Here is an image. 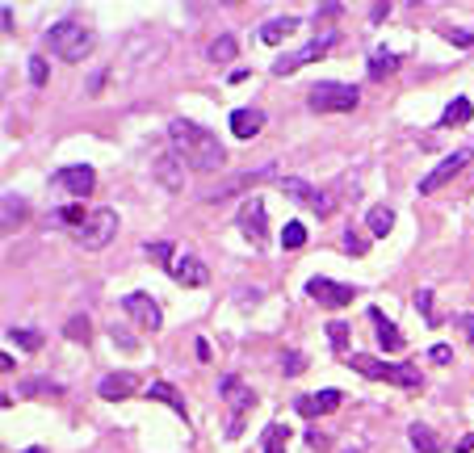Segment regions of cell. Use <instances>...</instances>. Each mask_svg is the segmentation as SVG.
Segmentation results:
<instances>
[{
  "instance_id": "6da1fadb",
  "label": "cell",
  "mask_w": 474,
  "mask_h": 453,
  "mask_svg": "<svg viewBox=\"0 0 474 453\" xmlns=\"http://www.w3.org/2000/svg\"><path fill=\"white\" fill-rule=\"evenodd\" d=\"M169 148L172 156H181L185 168L194 172H219L227 164V151L214 135H210L206 126L189 122V118H172L169 122Z\"/></svg>"
},
{
  "instance_id": "7a4b0ae2",
  "label": "cell",
  "mask_w": 474,
  "mask_h": 453,
  "mask_svg": "<svg viewBox=\"0 0 474 453\" xmlns=\"http://www.w3.org/2000/svg\"><path fill=\"white\" fill-rule=\"evenodd\" d=\"M47 47H50V55L63 63H85L88 55H93V47H97V38H93V30H88L85 22L63 17V22H55L47 30Z\"/></svg>"
},
{
  "instance_id": "3957f363",
  "label": "cell",
  "mask_w": 474,
  "mask_h": 453,
  "mask_svg": "<svg viewBox=\"0 0 474 453\" xmlns=\"http://www.w3.org/2000/svg\"><path fill=\"white\" fill-rule=\"evenodd\" d=\"M344 361H349V369H357V374H365L374 382H390V386H403V391H420L424 386V374L415 366H395V361H382V357L369 353H349Z\"/></svg>"
},
{
  "instance_id": "277c9868",
  "label": "cell",
  "mask_w": 474,
  "mask_h": 453,
  "mask_svg": "<svg viewBox=\"0 0 474 453\" xmlns=\"http://www.w3.org/2000/svg\"><path fill=\"white\" fill-rule=\"evenodd\" d=\"M306 101H311L315 113H353L357 105H361V88L336 85V80H319V85L306 93Z\"/></svg>"
},
{
  "instance_id": "5b68a950",
  "label": "cell",
  "mask_w": 474,
  "mask_h": 453,
  "mask_svg": "<svg viewBox=\"0 0 474 453\" xmlns=\"http://www.w3.org/2000/svg\"><path fill=\"white\" fill-rule=\"evenodd\" d=\"M114 235H118V214H114L110 206H97L93 214H88V222L76 231V244L88 248V252H101V248L110 244Z\"/></svg>"
},
{
  "instance_id": "8992f818",
  "label": "cell",
  "mask_w": 474,
  "mask_h": 453,
  "mask_svg": "<svg viewBox=\"0 0 474 453\" xmlns=\"http://www.w3.org/2000/svg\"><path fill=\"white\" fill-rule=\"evenodd\" d=\"M278 189L286 197H294L298 206H306L311 214H319V219H328L332 214V197L324 194V189H315V185H306L303 177H278Z\"/></svg>"
},
{
  "instance_id": "52a82bcc",
  "label": "cell",
  "mask_w": 474,
  "mask_h": 453,
  "mask_svg": "<svg viewBox=\"0 0 474 453\" xmlns=\"http://www.w3.org/2000/svg\"><path fill=\"white\" fill-rule=\"evenodd\" d=\"M235 222H240L243 240H248L252 248H260L269 240V210H265V202H260V197H243Z\"/></svg>"
},
{
  "instance_id": "ba28073f",
  "label": "cell",
  "mask_w": 474,
  "mask_h": 453,
  "mask_svg": "<svg viewBox=\"0 0 474 453\" xmlns=\"http://www.w3.org/2000/svg\"><path fill=\"white\" fill-rule=\"evenodd\" d=\"M122 311H126V319H134L143 331H160L164 328V315H160V303L151 294H143V290H134V294L122 298Z\"/></svg>"
},
{
  "instance_id": "9c48e42d",
  "label": "cell",
  "mask_w": 474,
  "mask_h": 453,
  "mask_svg": "<svg viewBox=\"0 0 474 453\" xmlns=\"http://www.w3.org/2000/svg\"><path fill=\"white\" fill-rule=\"evenodd\" d=\"M332 47H336V34H319L315 42H306V47L290 50V55H281V59L273 63V72H278V76H290L294 68H303V63H315V59H324V55H328Z\"/></svg>"
},
{
  "instance_id": "30bf717a",
  "label": "cell",
  "mask_w": 474,
  "mask_h": 453,
  "mask_svg": "<svg viewBox=\"0 0 474 453\" xmlns=\"http://www.w3.org/2000/svg\"><path fill=\"white\" fill-rule=\"evenodd\" d=\"M470 159H474V151H470V148H458L453 156H445V159L437 164V168H433V172L424 177V181H420V194H437L441 185L453 181V177H458V172H462L466 164H470Z\"/></svg>"
},
{
  "instance_id": "8fae6325",
  "label": "cell",
  "mask_w": 474,
  "mask_h": 453,
  "mask_svg": "<svg viewBox=\"0 0 474 453\" xmlns=\"http://www.w3.org/2000/svg\"><path fill=\"white\" fill-rule=\"evenodd\" d=\"M306 294L315 298L319 306H349L357 298V290L344 282H332V277H311V282H306Z\"/></svg>"
},
{
  "instance_id": "7c38bea8",
  "label": "cell",
  "mask_w": 474,
  "mask_h": 453,
  "mask_svg": "<svg viewBox=\"0 0 474 453\" xmlns=\"http://www.w3.org/2000/svg\"><path fill=\"white\" fill-rule=\"evenodd\" d=\"M50 185H59V189H68V194H76V197H88L93 185H97V172L88 168V164H68V168H59L50 177Z\"/></svg>"
},
{
  "instance_id": "4fadbf2b",
  "label": "cell",
  "mask_w": 474,
  "mask_h": 453,
  "mask_svg": "<svg viewBox=\"0 0 474 453\" xmlns=\"http://www.w3.org/2000/svg\"><path fill=\"white\" fill-rule=\"evenodd\" d=\"M344 403V394L341 391H315V394H298L294 399V412L306 420H315V416H328V412H336V407Z\"/></svg>"
},
{
  "instance_id": "5bb4252c",
  "label": "cell",
  "mask_w": 474,
  "mask_h": 453,
  "mask_svg": "<svg viewBox=\"0 0 474 453\" xmlns=\"http://www.w3.org/2000/svg\"><path fill=\"white\" fill-rule=\"evenodd\" d=\"M219 394L227 399V407H232V412H248V407H256L252 386H248L240 374H223V378H219Z\"/></svg>"
},
{
  "instance_id": "9a60e30c",
  "label": "cell",
  "mask_w": 474,
  "mask_h": 453,
  "mask_svg": "<svg viewBox=\"0 0 474 453\" xmlns=\"http://www.w3.org/2000/svg\"><path fill=\"white\" fill-rule=\"evenodd\" d=\"M139 391V374H131V369H118V374H105L101 378V386H97V394L101 399H131V394Z\"/></svg>"
},
{
  "instance_id": "2e32d148",
  "label": "cell",
  "mask_w": 474,
  "mask_h": 453,
  "mask_svg": "<svg viewBox=\"0 0 474 453\" xmlns=\"http://www.w3.org/2000/svg\"><path fill=\"white\" fill-rule=\"evenodd\" d=\"M298 17H290V13H281V17H269L265 25H260V30H256V38H260V42H269V47H278V42H286V38H294L298 34Z\"/></svg>"
},
{
  "instance_id": "e0dca14e",
  "label": "cell",
  "mask_w": 474,
  "mask_h": 453,
  "mask_svg": "<svg viewBox=\"0 0 474 453\" xmlns=\"http://www.w3.org/2000/svg\"><path fill=\"white\" fill-rule=\"evenodd\" d=\"M265 131V113L256 110V105H243V110L232 113V135L235 139H256Z\"/></svg>"
},
{
  "instance_id": "ac0fdd59",
  "label": "cell",
  "mask_w": 474,
  "mask_h": 453,
  "mask_svg": "<svg viewBox=\"0 0 474 453\" xmlns=\"http://www.w3.org/2000/svg\"><path fill=\"white\" fill-rule=\"evenodd\" d=\"M369 323H374V331H378V344H382V349H387V353H399L403 344V331L395 328V323H390L387 315H382V311H378V306H369Z\"/></svg>"
},
{
  "instance_id": "d6986e66",
  "label": "cell",
  "mask_w": 474,
  "mask_h": 453,
  "mask_svg": "<svg viewBox=\"0 0 474 453\" xmlns=\"http://www.w3.org/2000/svg\"><path fill=\"white\" fill-rule=\"evenodd\" d=\"M172 277H177L181 285H206L210 282L206 265H202L197 257H189V252H181V257H177V265H172Z\"/></svg>"
},
{
  "instance_id": "ffe728a7",
  "label": "cell",
  "mask_w": 474,
  "mask_h": 453,
  "mask_svg": "<svg viewBox=\"0 0 474 453\" xmlns=\"http://www.w3.org/2000/svg\"><path fill=\"white\" fill-rule=\"evenodd\" d=\"M273 164H265V168H252V172H243V177H235V181H227V185H219L214 194H206V202H223V197H232L235 189H243V185H256V181H269L273 177Z\"/></svg>"
},
{
  "instance_id": "44dd1931",
  "label": "cell",
  "mask_w": 474,
  "mask_h": 453,
  "mask_svg": "<svg viewBox=\"0 0 474 453\" xmlns=\"http://www.w3.org/2000/svg\"><path fill=\"white\" fill-rule=\"evenodd\" d=\"M407 441H412V449H415V453H441V449H445L437 432L428 429V424H420V420H415L412 429H407Z\"/></svg>"
},
{
  "instance_id": "7402d4cb",
  "label": "cell",
  "mask_w": 474,
  "mask_h": 453,
  "mask_svg": "<svg viewBox=\"0 0 474 453\" xmlns=\"http://www.w3.org/2000/svg\"><path fill=\"white\" fill-rule=\"evenodd\" d=\"M474 118V105L466 97H453L445 110H441V118H437V126H466Z\"/></svg>"
},
{
  "instance_id": "603a6c76",
  "label": "cell",
  "mask_w": 474,
  "mask_h": 453,
  "mask_svg": "<svg viewBox=\"0 0 474 453\" xmlns=\"http://www.w3.org/2000/svg\"><path fill=\"white\" fill-rule=\"evenodd\" d=\"M147 399H156V403H169L177 416H185V399H181V391H177L172 382H151V386H147Z\"/></svg>"
},
{
  "instance_id": "cb8c5ba5",
  "label": "cell",
  "mask_w": 474,
  "mask_h": 453,
  "mask_svg": "<svg viewBox=\"0 0 474 453\" xmlns=\"http://www.w3.org/2000/svg\"><path fill=\"white\" fill-rule=\"evenodd\" d=\"M206 55H210L214 63H232L235 55H240V38H235V34H219L214 42H210Z\"/></svg>"
},
{
  "instance_id": "d4e9b609",
  "label": "cell",
  "mask_w": 474,
  "mask_h": 453,
  "mask_svg": "<svg viewBox=\"0 0 474 453\" xmlns=\"http://www.w3.org/2000/svg\"><path fill=\"white\" fill-rule=\"evenodd\" d=\"M365 227H369V235H378V240H382V235L395 227V210H390V206H369V214H365Z\"/></svg>"
},
{
  "instance_id": "484cf974",
  "label": "cell",
  "mask_w": 474,
  "mask_h": 453,
  "mask_svg": "<svg viewBox=\"0 0 474 453\" xmlns=\"http://www.w3.org/2000/svg\"><path fill=\"white\" fill-rule=\"evenodd\" d=\"M25 214H30V206H25V197H22V194H5V231L22 227Z\"/></svg>"
},
{
  "instance_id": "4316f807",
  "label": "cell",
  "mask_w": 474,
  "mask_h": 453,
  "mask_svg": "<svg viewBox=\"0 0 474 453\" xmlns=\"http://www.w3.org/2000/svg\"><path fill=\"white\" fill-rule=\"evenodd\" d=\"M286 441H290V429H286V424H269V429L260 432V449L265 453H286Z\"/></svg>"
},
{
  "instance_id": "83f0119b",
  "label": "cell",
  "mask_w": 474,
  "mask_h": 453,
  "mask_svg": "<svg viewBox=\"0 0 474 453\" xmlns=\"http://www.w3.org/2000/svg\"><path fill=\"white\" fill-rule=\"evenodd\" d=\"M177 164H181V156H160L156 159V177H160V185H164V189H181Z\"/></svg>"
},
{
  "instance_id": "f1b7e54d",
  "label": "cell",
  "mask_w": 474,
  "mask_h": 453,
  "mask_svg": "<svg viewBox=\"0 0 474 453\" xmlns=\"http://www.w3.org/2000/svg\"><path fill=\"white\" fill-rule=\"evenodd\" d=\"M9 340L17 344V349H25V353H38V349H42V331H34V328H9Z\"/></svg>"
},
{
  "instance_id": "f546056e",
  "label": "cell",
  "mask_w": 474,
  "mask_h": 453,
  "mask_svg": "<svg viewBox=\"0 0 474 453\" xmlns=\"http://www.w3.org/2000/svg\"><path fill=\"white\" fill-rule=\"evenodd\" d=\"M399 68V55H387V50H374V59H369V76L374 80H387L390 72Z\"/></svg>"
},
{
  "instance_id": "4dcf8cb0",
  "label": "cell",
  "mask_w": 474,
  "mask_h": 453,
  "mask_svg": "<svg viewBox=\"0 0 474 453\" xmlns=\"http://www.w3.org/2000/svg\"><path fill=\"white\" fill-rule=\"evenodd\" d=\"M147 257L160 260V265L172 273V265H177V248H172V240H160V244H147Z\"/></svg>"
},
{
  "instance_id": "1f68e13d",
  "label": "cell",
  "mask_w": 474,
  "mask_h": 453,
  "mask_svg": "<svg viewBox=\"0 0 474 453\" xmlns=\"http://www.w3.org/2000/svg\"><path fill=\"white\" fill-rule=\"evenodd\" d=\"M88 214H93V210H85V206H63L59 214H55V222H63V227H76V231H80V227L88 222Z\"/></svg>"
},
{
  "instance_id": "d6a6232c",
  "label": "cell",
  "mask_w": 474,
  "mask_h": 453,
  "mask_svg": "<svg viewBox=\"0 0 474 453\" xmlns=\"http://www.w3.org/2000/svg\"><path fill=\"white\" fill-rule=\"evenodd\" d=\"M306 244V227L303 222H286V231H281V248H303Z\"/></svg>"
},
{
  "instance_id": "836d02e7",
  "label": "cell",
  "mask_w": 474,
  "mask_h": 453,
  "mask_svg": "<svg viewBox=\"0 0 474 453\" xmlns=\"http://www.w3.org/2000/svg\"><path fill=\"white\" fill-rule=\"evenodd\" d=\"M415 311L424 315V323H428V328H437V323H441V319L433 315V290H415Z\"/></svg>"
},
{
  "instance_id": "e575fe53",
  "label": "cell",
  "mask_w": 474,
  "mask_h": 453,
  "mask_svg": "<svg viewBox=\"0 0 474 453\" xmlns=\"http://www.w3.org/2000/svg\"><path fill=\"white\" fill-rule=\"evenodd\" d=\"M63 331H68V340H88V331H93V323H88V315H72Z\"/></svg>"
},
{
  "instance_id": "d590c367",
  "label": "cell",
  "mask_w": 474,
  "mask_h": 453,
  "mask_svg": "<svg viewBox=\"0 0 474 453\" xmlns=\"http://www.w3.org/2000/svg\"><path fill=\"white\" fill-rule=\"evenodd\" d=\"M441 34L450 38V42H453L458 50H470V47H474V30H453V25H445Z\"/></svg>"
},
{
  "instance_id": "8d00e7d4",
  "label": "cell",
  "mask_w": 474,
  "mask_h": 453,
  "mask_svg": "<svg viewBox=\"0 0 474 453\" xmlns=\"http://www.w3.org/2000/svg\"><path fill=\"white\" fill-rule=\"evenodd\" d=\"M281 369H286V378H298V374L306 369V357H303V353H294V349H290V353L281 357Z\"/></svg>"
},
{
  "instance_id": "74e56055",
  "label": "cell",
  "mask_w": 474,
  "mask_h": 453,
  "mask_svg": "<svg viewBox=\"0 0 474 453\" xmlns=\"http://www.w3.org/2000/svg\"><path fill=\"white\" fill-rule=\"evenodd\" d=\"M30 85H47V59L42 55H30Z\"/></svg>"
},
{
  "instance_id": "f35d334b",
  "label": "cell",
  "mask_w": 474,
  "mask_h": 453,
  "mask_svg": "<svg viewBox=\"0 0 474 453\" xmlns=\"http://www.w3.org/2000/svg\"><path fill=\"white\" fill-rule=\"evenodd\" d=\"M328 336H332V349H336V353H344V336H349V328H344L341 319H332V323H328Z\"/></svg>"
},
{
  "instance_id": "ab89813d",
  "label": "cell",
  "mask_w": 474,
  "mask_h": 453,
  "mask_svg": "<svg viewBox=\"0 0 474 453\" xmlns=\"http://www.w3.org/2000/svg\"><path fill=\"white\" fill-rule=\"evenodd\" d=\"M110 336H114V344H122V349H126V353H134V349H139V340H134L126 328H118V323L110 328Z\"/></svg>"
},
{
  "instance_id": "60d3db41",
  "label": "cell",
  "mask_w": 474,
  "mask_h": 453,
  "mask_svg": "<svg viewBox=\"0 0 474 453\" xmlns=\"http://www.w3.org/2000/svg\"><path fill=\"white\" fill-rule=\"evenodd\" d=\"M344 248H349V252H353V257H361V252H365V248H369V244H365L361 235H357L353 227H349V231H344Z\"/></svg>"
},
{
  "instance_id": "b9f144b4",
  "label": "cell",
  "mask_w": 474,
  "mask_h": 453,
  "mask_svg": "<svg viewBox=\"0 0 474 453\" xmlns=\"http://www.w3.org/2000/svg\"><path fill=\"white\" fill-rule=\"evenodd\" d=\"M328 441H332V437H324V432H306V445H311V449H328Z\"/></svg>"
},
{
  "instance_id": "7bdbcfd3",
  "label": "cell",
  "mask_w": 474,
  "mask_h": 453,
  "mask_svg": "<svg viewBox=\"0 0 474 453\" xmlns=\"http://www.w3.org/2000/svg\"><path fill=\"white\" fill-rule=\"evenodd\" d=\"M450 344H437V349H433V361H437V366H445V361H450Z\"/></svg>"
},
{
  "instance_id": "ee69618b",
  "label": "cell",
  "mask_w": 474,
  "mask_h": 453,
  "mask_svg": "<svg viewBox=\"0 0 474 453\" xmlns=\"http://www.w3.org/2000/svg\"><path fill=\"white\" fill-rule=\"evenodd\" d=\"M0 25H5V34H13V9H9V5L0 9Z\"/></svg>"
},
{
  "instance_id": "f6af8a7d",
  "label": "cell",
  "mask_w": 474,
  "mask_h": 453,
  "mask_svg": "<svg viewBox=\"0 0 474 453\" xmlns=\"http://www.w3.org/2000/svg\"><path fill=\"white\" fill-rule=\"evenodd\" d=\"M382 17H390V5H374V13H369V22H382Z\"/></svg>"
},
{
  "instance_id": "bcb514c9",
  "label": "cell",
  "mask_w": 474,
  "mask_h": 453,
  "mask_svg": "<svg viewBox=\"0 0 474 453\" xmlns=\"http://www.w3.org/2000/svg\"><path fill=\"white\" fill-rule=\"evenodd\" d=\"M474 449V432H470V437H462V441H458V453H470Z\"/></svg>"
},
{
  "instance_id": "7dc6e473",
  "label": "cell",
  "mask_w": 474,
  "mask_h": 453,
  "mask_svg": "<svg viewBox=\"0 0 474 453\" xmlns=\"http://www.w3.org/2000/svg\"><path fill=\"white\" fill-rule=\"evenodd\" d=\"M22 453H47V445H30V449H22Z\"/></svg>"
}]
</instances>
